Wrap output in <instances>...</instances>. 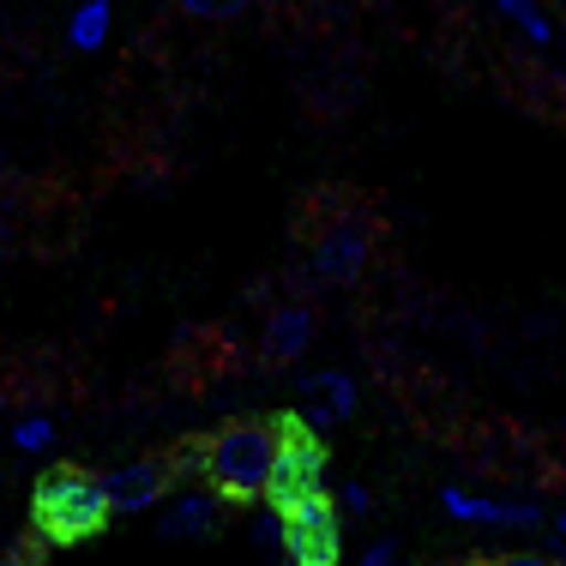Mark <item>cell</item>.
<instances>
[{
	"mask_svg": "<svg viewBox=\"0 0 566 566\" xmlns=\"http://www.w3.org/2000/svg\"><path fill=\"white\" fill-rule=\"evenodd\" d=\"M543 7H548V0H543ZM555 7H560V0H555Z\"/></svg>",
	"mask_w": 566,
	"mask_h": 566,
	"instance_id": "cell-24",
	"label": "cell"
},
{
	"mask_svg": "<svg viewBox=\"0 0 566 566\" xmlns=\"http://www.w3.org/2000/svg\"><path fill=\"white\" fill-rule=\"evenodd\" d=\"M109 501H103V482L78 464L49 470L31 489V543L36 548H78L91 536L109 531Z\"/></svg>",
	"mask_w": 566,
	"mask_h": 566,
	"instance_id": "cell-1",
	"label": "cell"
},
{
	"mask_svg": "<svg viewBox=\"0 0 566 566\" xmlns=\"http://www.w3.org/2000/svg\"><path fill=\"white\" fill-rule=\"evenodd\" d=\"M164 458H169V476L175 482H206V434H199V440H175Z\"/></svg>",
	"mask_w": 566,
	"mask_h": 566,
	"instance_id": "cell-13",
	"label": "cell"
},
{
	"mask_svg": "<svg viewBox=\"0 0 566 566\" xmlns=\"http://www.w3.org/2000/svg\"><path fill=\"white\" fill-rule=\"evenodd\" d=\"M55 447V416H24V422H12V452L36 458Z\"/></svg>",
	"mask_w": 566,
	"mask_h": 566,
	"instance_id": "cell-14",
	"label": "cell"
},
{
	"mask_svg": "<svg viewBox=\"0 0 566 566\" xmlns=\"http://www.w3.org/2000/svg\"><path fill=\"white\" fill-rule=\"evenodd\" d=\"M361 566H398V543H392V536L368 543V555H361Z\"/></svg>",
	"mask_w": 566,
	"mask_h": 566,
	"instance_id": "cell-19",
	"label": "cell"
},
{
	"mask_svg": "<svg viewBox=\"0 0 566 566\" xmlns=\"http://www.w3.org/2000/svg\"><path fill=\"white\" fill-rule=\"evenodd\" d=\"M109 31H115L109 0H78V7L66 12V49H73V55H103Z\"/></svg>",
	"mask_w": 566,
	"mask_h": 566,
	"instance_id": "cell-11",
	"label": "cell"
},
{
	"mask_svg": "<svg viewBox=\"0 0 566 566\" xmlns=\"http://www.w3.org/2000/svg\"><path fill=\"white\" fill-rule=\"evenodd\" d=\"M368 265H374V223L356 218V211L326 223L314 235V248H307V272H314V283H326V290H356L368 277Z\"/></svg>",
	"mask_w": 566,
	"mask_h": 566,
	"instance_id": "cell-4",
	"label": "cell"
},
{
	"mask_svg": "<svg viewBox=\"0 0 566 566\" xmlns=\"http://www.w3.org/2000/svg\"><path fill=\"white\" fill-rule=\"evenodd\" d=\"M338 512H349V518H368V512H374V494L361 489V482H344V494H338Z\"/></svg>",
	"mask_w": 566,
	"mask_h": 566,
	"instance_id": "cell-17",
	"label": "cell"
},
{
	"mask_svg": "<svg viewBox=\"0 0 566 566\" xmlns=\"http://www.w3.org/2000/svg\"><path fill=\"white\" fill-rule=\"evenodd\" d=\"M283 566H344V518L332 494L283 512Z\"/></svg>",
	"mask_w": 566,
	"mask_h": 566,
	"instance_id": "cell-5",
	"label": "cell"
},
{
	"mask_svg": "<svg viewBox=\"0 0 566 566\" xmlns=\"http://www.w3.org/2000/svg\"><path fill=\"white\" fill-rule=\"evenodd\" d=\"M0 151H7V139H0Z\"/></svg>",
	"mask_w": 566,
	"mask_h": 566,
	"instance_id": "cell-23",
	"label": "cell"
},
{
	"mask_svg": "<svg viewBox=\"0 0 566 566\" xmlns=\"http://www.w3.org/2000/svg\"><path fill=\"white\" fill-rule=\"evenodd\" d=\"M253 543H260L265 555H283V512H272V506L253 512Z\"/></svg>",
	"mask_w": 566,
	"mask_h": 566,
	"instance_id": "cell-16",
	"label": "cell"
},
{
	"mask_svg": "<svg viewBox=\"0 0 566 566\" xmlns=\"http://www.w3.org/2000/svg\"><path fill=\"white\" fill-rule=\"evenodd\" d=\"M470 566H476V560H470Z\"/></svg>",
	"mask_w": 566,
	"mask_h": 566,
	"instance_id": "cell-25",
	"label": "cell"
},
{
	"mask_svg": "<svg viewBox=\"0 0 566 566\" xmlns=\"http://www.w3.org/2000/svg\"><path fill=\"white\" fill-rule=\"evenodd\" d=\"M494 12H501V19H506L531 49H548V43H555V12H548L543 0H494Z\"/></svg>",
	"mask_w": 566,
	"mask_h": 566,
	"instance_id": "cell-12",
	"label": "cell"
},
{
	"mask_svg": "<svg viewBox=\"0 0 566 566\" xmlns=\"http://www.w3.org/2000/svg\"><path fill=\"white\" fill-rule=\"evenodd\" d=\"M175 7H181L187 19H199V24H229V19H241L253 0H175Z\"/></svg>",
	"mask_w": 566,
	"mask_h": 566,
	"instance_id": "cell-15",
	"label": "cell"
},
{
	"mask_svg": "<svg viewBox=\"0 0 566 566\" xmlns=\"http://www.w3.org/2000/svg\"><path fill=\"white\" fill-rule=\"evenodd\" d=\"M307 344H314V307L307 302H277L272 314H265V326H260V356L272 361V368H295V361L307 356Z\"/></svg>",
	"mask_w": 566,
	"mask_h": 566,
	"instance_id": "cell-9",
	"label": "cell"
},
{
	"mask_svg": "<svg viewBox=\"0 0 566 566\" xmlns=\"http://www.w3.org/2000/svg\"><path fill=\"white\" fill-rule=\"evenodd\" d=\"M223 524V501L211 489H181L164 501V518H157V536L164 543H199V536H218Z\"/></svg>",
	"mask_w": 566,
	"mask_h": 566,
	"instance_id": "cell-10",
	"label": "cell"
},
{
	"mask_svg": "<svg viewBox=\"0 0 566 566\" xmlns=\"http://www.w3.org/2000/svg\"><path fill=\"white\" fill-rule=\"evenodd\" d=\"M272 452H277L272 416L265 422H223L218 434H206V489L223 506H260Z\"/></svg>",
	"mask_w": 566,
	"mask_h": 566,
	"instance_id": "cell-2",
	"label": "cell"
},
{
	"mask_svg": "<svg viewBox=\"0 0 566 566\" xmlns=\"http://www.w3.org/2000/svg\"><path fill=\"white\" fill-rule=\"evenodd\" d=\"M476 566H566V555H536V548H518V555H501V560H476Z\"/></svg>",
	"mask_w": 566,
	"mask_h": 566,
	"instance_id": "cell-18",
	"label": "cell"
},
{
	"mask_svg": "<svg viewBox=\"0 0 566 566\" xmlns=\"http://www.w3.org/2000/svg\"><path fill=\"white\" fill-rule=\"evenodd\" d=\"M440 512L458 524H476V531H543L548 512L536 501H489V494L470 489H440Z\"/></svg>",
	"mask_w": 566,
	"mask_h": 566,
	"instance_id": "cell-7",
	"label": "cell"
},
{
	"mask_svg": "<svg viewBox=\"0 0 566 566\" xmlns=\"http://www.w3.org/2000/svg\"><path fill=\"white\" fill-rule=\"evenodd\" d=\"M97 482H103V501H109V512H151V506H164L169 489H175L164 452H157V458H127V464L103 470Z\"/></svg>",
	"mask_w": 566,
	"mask_h": 566,
	"instance_id": "cell-6",
	"label": "cell"
},
{
	"mask_svg": "<svg viewBox=\"0 0 566 566\" xmlns=\"http://www.w3.org/2000/svg\"><path fill=\"white\" fill-rule=\"evenodd\" d=\"M277 428V452H272V476H265V494L260 506L272 512H290L302 501H314V494H332V452H326V434H314V428L302 422L295 410L272 416Z\"/></svg>",
	"mask_w": 566,
	"mask_h": 566,
	"instance_id": "cell-3",
	"label": "cell"
},
{
	"mask_svg": "<svg viewBox=\"0 0 566 566\" xmlns=\"http://www.w3.org/2000/svg\"><path fill=\"white\" fill-rule=\"evenodd\" d=\"M555 31H566V0H560V7H555Z\"/></svg>",
	"mask_w": 566,
	"mask_h": 566,
	"instance_id": "cell-22",
	"label": "cell"
},
{
	"mask_svg": "<svg viewBox=\"0 0 566 566\" xmlns=\"http://www.w3.org/2000/svg\"><path fill=\"white\" fill-rule=\"evenodd\" d=\"M548 536H555V543L566 548V512H555V518H548Z\"/></svg>",
	"mask_w": 566,
	"mask_h": 566,
	"instance_id": "cell-21",
	"label": "cell"
},
{
	"mask_svg": "<svg viewBox=\"0 0 566 566\" xmlns=\"http://www.w3.org/2000/svg\"><path fill=\"white\" fill-rule=\"evenodd\" d=\"M36 555H43V548H36V543H24V548H12V555L0 560V566H36Z\"/></svg>",
	"mask_w": 566,
	"mask_h": 566,
	"instance_id": "cell-20",
	"label": "cell"
},
{
	"mask_svg": "<svg viewBox=\"0 0 566 566\" xmlns=\"http://www.w3.org/2000/svg\"><path fill=\"white\" fill-rule=\"evenodd\" d=\"M295 416H302L314 434H332L356 416V380L344 368H319V374H302L295 386Z\"/></svg>",
	"mask_w": 566,
	"mask_h": 566,
	"instance_id": "cell-8",
	"label": "cell"
}]
</instances>
